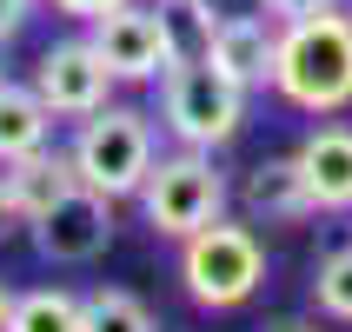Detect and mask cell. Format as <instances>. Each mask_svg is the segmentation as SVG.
I'll list each match as a JSON object with an SVG mask.
<instances>
[{"label": "cell", "mask_w": 352, "mask_h": 332, "mask_svg": "<svg viewBox=\"0 0 352 332\" xmlns=\"http://www.w3.org/2000/svg\"><path fill=\"white\" fill-rule=\"evenodd\" d=\"M27 14H34V0H0V40H14L27 27Z\"/></svg>", "instance_id": "d6986e66"}, {"label": "cell", "mask_w": 352, "mask_h": 332, "mask_svg": "<svg viewBox=\"0 0 352 332\" xmlns=\"http://www.w3.org/2000/svg\"><path fill=\"white\" fill-rule=\"evenodd\" d=\"M179 286L206 313H239L246 299L266 286V239L253 219H226L179 239Z\"/></svg>", "instance_id": "3957f363"}, {"label": "cell", "mask_w": 352, "mask_h": 332, "mask_svg": "<svg viewBox=\"0 0 352 332\" xmlns=\"http://www.w3.org/2000/svg\"><path fill=\"white\" fill-rule=\"evenodd\" d=\"M266 332H319V326H299V319H279V326H266Z\"/></svg>", "instance_id": "44dd1931"}, {"label": "cell", "mask_w": 352, "mask_h": 332, "mask_svg": "<svg viewBox=\"0 0 352 332\" xmlns=\"http://www.w3.org/2000/svg\"><path fill=\"white\" fill-rule=\"evenodd\" d=\"M113 67L100 60V47L87 34H67V40H54V47H40V60H34V93L47 100V113L54 120H87V113H100L107 100H113Z\"/></svg>", "instance_id": "ba28073f"}, {"label": "cell", "mask_w": 352, "mask_h": 332, "mask_svg": "<svg viewBox=\"0 0 352 332\" xmlns=\"http://www.w3.org/2000/svg\"><path fill=\"white\" fill-rule=\"evenodd\" d=\"M293 159H299L306 193H313V213H352V126L346 120H319L293 146Z\"/></svg>", "instance_id": "30bf717a"}, {"label": "cell", "mask_w": 352, "mask_h": 332, "mask_svg": "<svg viewBox=\"0 0 352 332\" xmlns=\"http://www.w3.org/2000/svg\"><path fill=\"white\" fill-rule=\"evenodd\" d=\"M273 93L313 120H333L352 107V14L346 7H326L313 20L279 27Z\"/></svg>", "instance_id": "6da1fadb"}, {"label": "cell", "mask_w": 352, "mask_h": 332, "mask_svg": "<svg viewBox=\"0 0 352 332\" xmlns=\"http://www.w3.org/2000/svg\"><path fill=\"white\" fill-rule=\"evenodd\" d=\"M7 332H87L80 293H67V286H27V293H14Z\"/></svg>", "instance_id": "5bb4252c"}, {"label": "cell", "mask_w": 352, "mask_h": 332, "mask_svg": "<svg viewBox=\"0 0 352 332\" xmlns=\"http://www.w3.org/2000/svg\"><path fill=\"white\" fill-rule=\"evenodd\" d=\"M0 226H14V219H7V186H0Z\"/></svg>", "instance_id": "7402d4cb"}, {"label": "cell", "mask_w": 352, "mask_h": 332, "mask_svg": "<svg viewBox=\"0 0 352 332\" xmlns=\"http://www.w3.org/2000/svg\"><path fill=\"white\" fill-rule=\"evenodd\" d=\"M7 313H14V286L0 279V332H7Z\"/></svg>", "instance_id": "ffe728a7"}, {"label": "cell", "mask_w": 352, "mask_h": 332, "mask_svg": "<svg viewBox=\"0 0 352 332\" xmlns=\"http://www.w3.org/2000/svg\"><path fill=\"white\" fill-rule=\"evenodd\" d=\"M0 186H7V219L27 226V219H40L67 186H74V166H67V153H47V146H40V153L0 166Z\"/></svg>", "instance_id": "7c38bea8"}, {"label": "cell", "mask_w": 352, "mask_h": 332, "mask_svg": "<svg viewBox=\"0 0 352 332\" xmlns=\"http://www.w3.org/2000/svg\"><path fill=\"white\" fill-rule=\"evenodd\" d=\"M87 40L100 47V60L113 67L120 87H153L179 54H193L179 40V14L160 0H120L113 14L87 20Z\"/></svg>", "instance_id": "8992f818"}, {"label": "cell", "mask_w": 352, "mask_h": 332, "mask_svg": "<svg viewBox=\"0 0 352 332\" xmlns=\"http://www.w3.org/2000/svg\"><path fill=\"white\" fill-rule=\"evenodd\" d=\"M47 133H54V113H47V100L34 93V80H7L0 74V166L40 153Z\"/></svg>", "instance_id": "4fadbf2b"}, {"label": "cell", "mask_w": 352, "mask_h": 332, "mask_svg": "<svg viewBox=\"0 0 352 332\" xmlns=\"http://www.w3.org/2000/svg\"><path fill=\"white\" fill-rule=\"evenodd\" d=\"M153 87H160V126L173 133V146L219 153V146H233L239 126H246V100L253 93L233 87L206 54H179Z\"/></svg>", "instance_id": "277c9868"}, {"label": "cell", "mask_w": 352, "mask_h": 332, "mask_svg": "<svg viewBox=\"0 0 352 332\" xmlns=\"http://www.w3.org/2000/svg\"><path fill=\"white\" fill-rule=\"evenodd\" d=\"M326 7H339V0H259V14L273 20V27H293V20H313V14H326Z\"/></svg>", "instance_id": "e0dca14e"}, {"label": "cell", "mask_w": 352, "mask_h": 332, "mask_svg": "<svg viewBox=\"0 0 352 332\" xmlns=\"http://www.w3.org/2000/svg\"><path fill=\"white\" fill-rule=\"evenodd\" d=\"M140 219L153 226V239H186L199 233V226H213L219 213H226V199H233V186H226V173H219L213 153H199V146H173V153L153 159V173H146V186H140Z\"/></svg>", "instance_id": "5b68a950"}, {"label": "cell", "mask_w": 352, "mask_h": 332, "mask_svg": "<svg viewBox=\"0 0 352 332\" xmlns=\"http://www.w3.org/2000/svg\"><path fill=\"white\" fill-rule=\"evenodd\" d=\"M160 7H186V0H160Z\"/></svg>", "instance_id": "603a6c76"}, {"label": "cell", "mask_w": 352, "mask_h": 332, "mask_svg": "<svg viewBox=\"0 0 352 332\" xmlns=\"http://www.w3.org/2000/svg\"><path fill=\"white\" fill-rule=\"evenodd\" d=\"M27 246H34L47 266H94V259L113 246V199L74 179L40 219H27Z\"/></svg>", "instance_id": "52a82bcc"}, {"label": "cell", "mask_w": 352, "mask_h": 332, "mask_svg": "<svg viewBox=\"0 0 352 332\" xmlns=\"http://www.w3.org/2000/svg\"><path fill=\"white\" fill-rule=\"evenodd\" d=\"M47 7H54V14H67V20H80V27H87V20H100V14H113L120 0H47Z\"/></svg>", "instance_id": "ac0fdd59"}, {"label": "cell", "mask_w": 352, "mask_h": 332, "mask_svg": "<svg viewBox=\"0 0 352 332\" xmlns=\"http://www.w3.org/2000/svg\"><path fill=\"white\" fill-rule=\"evenodd\" d=\"M193 54H206L219 74L246 93H273V60H279V27L266 14H226L199 34Z\"/></svg>", "instance_id": "9c48e42d"}, {"label": "cell", "mask_w": 352, "mask_h": 332, "mask_svg": "<svg viewBox=\"0 0 352 332\" xmlns=\"http://www.w3.org/2000/svg\"><path fill=\"white\" fill-rule=\"evenodd\" d=\"M160 159V133H153V113H140L126 100H107L100 113L74 120V140H67V166H74L80 186H94L120 206L146 186Z\"/></svg>", "instance_id": "7a4b0ae2"}, {"label": "cell", "mask_w": 352, "mask_h": 332, "mask_svg": "<svg viewBox=\"0 0 352 332\" xmlns=\"http://www.w3.org/2000/svg\"><path fill=\"white\" fill-rule=\"evenodd\" d=\"M80 319L87 332H160L153 306L126 286H94V293H80Z\"/></svg>", "instance_id": "9a60e30c"}, {"label": "cell", "mask_w": 352, "mask_h": 332, "mask_svg": "<svg viewBox=\"0 0 352 332\" xmlns=\"http://www.w3.org/2000/svg\"><path fill=\"white\" fill-rule=\"evenodd\" d=\"M239 213L253 219V226H299V219H313V193L299 179V159L279 153V159L246 166V179H239Z\"/></svg>", "instance_id": "8fae6325"}, {"label": "cell", "mask_w": 352, "mask_h": 332, "mask_svg": "<svg viewBox=\"0 0 352 332\" xmlns=\"http://www.w3.org/2000/svg\"><path fill=\"white\" fill-rule=\"evenodd\" d=\"M313 313L333 319V326H352V239L346 246H333V253L313 266Z\"/></svg>", "instance_id": "2e32d148"}]
</instances>
